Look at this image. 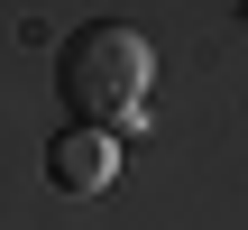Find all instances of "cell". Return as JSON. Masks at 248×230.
<instances>
[{
    "mask_svg": "<svg viewBox=\"0 0 248 230\" xmlns=\"http://www.w3.org/2000/svg\"><path fill=\"white\" fill-rule=\"evenodd\" d=\"M147 74H156V46H147L138 28H120V18L74 28L64 55H55V83H64V101L83 111V129H120V120L147 101Z\"/></svg>",
    "mask_w": 248,
    "mask_h": 230,
    "instance_id": "1",
    "label": "cell"
},
{
    "mask_svg": "<svg viewBox=\"0 0 248 230\" xmlns=\"http://www.w3.org/2000/svg\"><path fill=\"white\" fill-rule=\"evenodd\" d=\"M110 166H120V138H110V129H64V138L46 148V175H55L64 194H101Z\"/></svg>",
    "mask_w": 248,
    "mask_h": 230,
    "instance_id": "2",
    "label": "cell"
}]
</instances>
